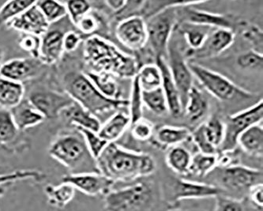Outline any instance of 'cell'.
Returning <instances> with one entry per match:
<instances>
[{
    "mask_svg": "<svg viewBox=\"0 0 263 211\" xmlns=\"http://www.w3.org/2000/svg\"><path fill=\"white\" fill-rule=\"evenodd\" d=\"M263 119L262 100L255 105L229 116L224 123V137L219 148L220 153L233 152L236 149L239 136L249 127L260 124Z\"/></svg>",
    "mask_w": 263,
    "mask_h": 211,
    "instance_id": "obj_8",
    "label": "cell"
},
{
    "mask_svg": "<svg viewBox=\"0 0 263 211\" xmlns=\"http://www.w3.org/2000/svg\"><path fill=\"white\" fill-rule=\"evenodd\" d=\"M217 155H205L198 152L192 156L190 172L198 177H205L217 166Z\"/></svg>",
    "mask_w": 263,
    "mask_h": 211,
    "instance_id": "obj_38",
    "label": "cell"
},
{
    "mask_svg": "<svg viewBox=\"0 0 263 211\" xmlns=\"http://www.w3.org/2000/svg\"><path fill=\"white\" fill-rule=\"evenodd\" d=\"M77 130L82 134L91 155L95 159H97L105 147L108 146V142L101 139L98 133L94 132L92 130L81 128V127H77Z\"/></svg>",
    "mask_w": 263,
    "mask_h": 211,
    "instance_id": "obj_41",
    "label": "cell"
},
{
    "mask_svg": "<svg viewBox=\"0 0 263 211\" xmlns=\"http://www.w3.org/2000/svg\"><path fill=\"white\" fill-rule=\"evenodd\" d=\"M48 155L68 168L70 174H100L96 159L79 130L77 134L64 135L55 139L48 149Z\"/></svg>",
    "mask_w": 263,
    "mask_h": 211,
    "instance_id": "obj_2",
    "label": "cell"
},
{
    "mask_svg": "<svg viewBox=\"0 0 263 211\" xmlns=\"http://www.w3.org/2000/svg\"><path fill=\"white\" fill-rule=\"evenodd\" d=\"M262 177L261 170L245 165H233L224 168L220 180L228 190L250 193L251 189L262 184Z\"/></svg>",
    "mask_w": 263,
    "mask_h": 211,
    "instance_id": "obj_10",
    "label": "cell"
},
{
    "mask_svg": "<svg viewBox=\"0 0 263 211\" xmlns=\"http://www.w3.org/2000/svg\"><path fill=\"white\" fill-rule=\"evenodd\" d=\"M211 28L205 26H195V25L182 23L180 31L183 33L186 42L190 46V50H197L201 48L210 34Z\"/></svg>",
    "mask_w": 263,
    "mask_h": 211,
    "instance_id": "obj_32",
    "label": "cell"
},
{
    "mask_svg": "<svg viewBox=\"0 0 263 211\" xmlns=\"http://www.w3.org/2000/svg\"><path fill=\"white\" fill-rule=\"evenodd\" d=\"M191 139L193 141L194 144L198 148V152L205 155H217V149L209 143L205 134H204L202 125H200L195 131L192 132Z\"/></svg>",
    "mask_w": 263,
    "mask_h": 211,
    "instance_id": "obj_46",
    "label": "cell"
},
{
    "mask_svg": "<svg viewBox=\"0 0 263 211\" xmlns=\"http://www.w3.org/2000/svg\"><path fill=\"white\" fill-rule=\"evenodd\" d=\"M189 129L175 126H163L156 131L154 143L160 147L168 148L179 146L191 139Z\"/></svg>",
    "mask_w": 263,
    "mask_h": 211,
    "instance_id": "obj_22",
    "label": "cell"
},
{
    "mask_svg": "<svg viewBox=\"0 0 263 211\" xmlns=\"http://www.w3.org/2000/svg\"><path fill=\"white\" fill-rule=\"evenodd\" d=\"M14 123L19 130H26L41 124L45 118L37 110L26 100L15 108L10 109Z\"/></svg>",
    "mask_w": 263,
    "mask_h": 211,
    "instance_id": "obj_23",
    "label": "cell"
},
{
    "mask_svg": "<svg viewBox=\"0 0 263 211\" xmlns=\"http://www.w3.org/2000/svg\"><path fill=\"white\" fill-rule=\"evenodd\" d=\"M242 35L243 38L251 44L252 46L251 50L262 54V31L258 26L255 25L247 26L243 29Z\"/></svg>",
    "mask_w": 263,
    "mask_h": 211,
    "instance_id": "obj_45",
    "label": "cell"
},
{
    "mask_svg": "<svg viewBox=\"0 0 263 211\" xmlns=\"http://www.w3.org/2000/svg\"><path fill=\"white\" fill-rule=\"evenodd\" d=\"M119 42L132 51H142L147 43L146 23L140 16H132L120 20L116 28Z\"/></svg>",
    "mask_w": 263,
    "mask_h": 211,
    "instance_id": "obj_12",
    "label": "cell"
},
{
    "mask_svg": "<svg viewBox=\"0 0 263 211\" xmlns=\"http://www.w3.org/2000/svg\"><path fill=\"white\" fill-rule=\"evenodd\" d=\"M205 1H191L189 4L176 8V17L182 23L233 30V20L224 14H214L195 8L194 6L204 4Z\"/></svg>",
    "mask_w": 263,
    "mask_h": 211,
    "instance_id": "obj_9",
    "label": "cell"
},
{
    "mask_svg": "<svg viewBox=\"0 0 263 211\" xmlns=\"http://www.w3.org/2000/svg\"><path fill=\"white\" fill-rule=\"evenodd\" d=\"M67 7V16L73 25L80 20L84 16L89 14L91 10L90 3L86 0H74L65 3Z\"/></svg>",
    "mask_w": 263,
    "mask_h": 211,
    "instance_id": "obj_42",
    "label": "cell"
},
{
    "mask_svg": "<svg viewBox=\"0 0 263 211\" xmlns=\"http://www.w3.org/2000/svg\"><path fill=\"white\" fill-rule=\"evenodd\" d=\"M132 136L135 140L145 142L152 139L154 133V124L148 120L142 118L132 124Z\"/></svg>",
    "mask_w": 263,
    "mask_h": 211,
    "instance_id": "obj_43",
    "label": "cell"
},
{
    "mask_svg": "<svg viewBox=\"0 0 263 211\" xmlns=\"http://www.w3.org/2000/svg\"><path fill=\"white\" fill-rule=\"evenodd\" d=\"M237 145L251 156L262 157L263 128L260 124L249 127L238 138Z\"/></svg>",
    "mask_w": 263,
    "mask_h": 211,
    "instance_id": "obj_26",
    "label": "cell"
},
{
    "mask_svg": "<svg viewBox=\"0 0 263 211\" xmlns=\"http://www.w3.org/2000/svg\"><path fill=\"white\" fill-rule=\"evenodd\" d=\"M136 76L142 91H149L161 86L162 78L161 70L155 63L142 65L138 70Z\"/></svg>",
    "mask_w": 263,
    "mask_h": 211,
    "instance_id": "obj_31",
    "label": "cell"
},
{
    "mask_svg": "<svg viewBox=\"0 0 263 211\" xmlns=\"http://www.w3.org/2000/svg\"><path fill=\"white\" fill-rule=\"evenodd\" d=\"M36 4L50 25L55 24L67 16V7L64 3L42 0L36 1Z\"/></svg>",
    "mask_w": 263,
    "mask_h": 211,
    "instance_id": "obj_35",
    "label": "cell"
},
{
    "mask_svg": "<svg viewBox=\"0 0 263 211\" xmlns=\"http://www.w3.org/2000/svg\"><path fill=\"white\" fill-rule=\"evenodd\" d=\"M154 63L161 70V78H162L161 88L167 101L168 112L173 117H180V114L183 113V107H182L180 94L173 81L167 63L166 62L165 59L163 57L157 59Z\"/></svg>",
    "mask_w": 263,
    "mask_h": 211,
    "instance_id": "obj_19",
    "label": "cell"
},
{
    "mask_svg": "<svg viewBox=\"0 0 263 211\" xmlns=\"http://www.w3.org/2000/svg\"><path fill=\"white\" fill-rule=\"evenodd\" d=\"M100 93L111 99H120V89L117 82L109 74L89 71L86 74Z\"/></svg>",
    "mask_w": 263,
    "mask_h": 211,
    "instance_id": "obj_30",
    "label": "cell"
},
{
    "mask_svg": "<svg viewBox=\"0 0 263 211\" xmlns=\"http://www.w3.org/2000/svg\"><path fill=\"white\" fill-rule=\"evenodd\" d=\"M191 1H183L179 5L172 6L164 9L161 12L157 13L147 19V43L154 62L157 59L164 57L167 55V48L172 37L175 25L177 22L176 8L179 6L185 5Z\"/></svg>",
    "mask_w": 263,
    "mask_h": 211,
    "instance_id": "obj_6",
    "label": "cell"
},
{
    "mask_svg": "<svg viewBox=\"0 0 263 211\" xmlns=\"http://www.w3.org/2000/svg\"><path fill=\"white\" fill-rule=\"evenodd\" d=\"M142 101L143 105L156 115L163 116L168 112L167 101L161 86L149 91H142Z\"/></svg>",
    "mask_w": 263,
    "mask_h": 211,
    "instance_id": "obj_34",
    "label": "cell"
},
{
    "mask_svg": "<svg viewBox=\"0 0 263 211\" xmlns=\"http://www.w3.org/2000/svg\"><path fill=\"white\" fill-rule=\"evenodd\" d=\"M62 183L70 184L76 190L92 197L106 196L115 184L101 174H69L62 178Z\"/></svg>",
    "mask_w": 263,
    "mask_h": 211,
    "instance_id": "obj_14",
    "label": "cell"
},
{
    "mask_svg": "<svg viewBox=\"0 0 263 211\" xmlns=\"http://www.w3.org/2000/svg\"><path fill=\"white\" fill-rule=\"evenodd\" d=\"M204 134L209 143L218 151L224 137V123L217 117H212L202 124Z\"/></svg>",
    "mask_w": 263,
    "mask_h": 211,
    "instance_id": "obj_37",
    "label": "cell"
},
{
    "mask_svg": "<svg viewBox=\"0 0 263 211\" xmlns=\"http://www.w3.org/2000/svg\"><path fill=\"white\" fill-rule=\"evenodd\" d=\"M25 89L22 83L0 77V106L12 109L23 102Z\"/></svg>",
    "mask_w": 263,
    "mask_h": 211,
    "instance_id": "obj_27",
    "label": "cell"
},
{
    "mask_svg": "<svg viewBox=\"0 0 263 211\" xmlns=\"http://www.w3.org/2000/svg\"><path fill=\"white\" fill-rule=\"evenodd\" d=\"M154 190L151 184L138 182L119 190H111L104 196L106 211H147L154 203Z\"/></svg>",
    "mask_w": 263,
    "mask_h": 211,
    "instance_id": "obj_5",
    "label": "cell"
},
{
    "mask_svg": "<svg viewBox=\"0 0 263 211\" xmlns=\"http://www.w3.org/2000/svg\"><path fill=\"white\" fill-rule=\"evenodd\" d=\"M19 46L25 52L30 54L31 56L35 60L39 59L41 36L23 33V36L19 41Z\"/></svg>",
    "mask_w": 263,
    "mask_h": 211,
    "instance_id": "obj_47",
    "label": "cell"
},
{
    "mask_svg": "<svg viewBox=\"0 0 263 211\" xmlns=\"http://www.w3.org/2000/svg\"><path fill=\"white\" fill-rule=\"evenodd\" d=\"M48 203L50 206L64 209L73 200L76 196V189L67 183H61L60 185H47L45 188Z\"/></svg>",
    "mask_w": 263,
    "mask_h": 211,
    "instance_id": "obj_29",
    "label": "cell"
},
{
    "mask_svg": "<svg viewBox=\"0 0 263 211\" xmlns=\"http://www.w3.org/2000/svg\"><path fill=\"white\" fill-rule=\"evenodd\" d=\"M10 185L0 186V199L5 195L6 191Z\"/></svg>",
    "mask_w": 263,
    "mask_h": 211,
    "instance_id": "obj_53",
    "label": "cell"
},
{
    "mask_svg": "<svg viewBox=\"0 0 263 211\" xmlns=\"http://www.w3.org/2000/svg\"><path fill=\"white\" fill-rule=\"evenodd\" d=\"M250 199L251 202L255 204V206H258V208L262 207L263 205V186H257L251 189V191L249 193Z\"/></svg>",
    "mask_w": 263,
    "mask_h": 211,
    "instance_id": "obj_51",
    "label": "cell"
},
{
    "mask_svg": "<svg viewBox=\"0 0 263 211\" xmlns=\"http://www.w3.org/2000/svg\"><path fill=\"white\" fill-rule=\"evenodd\" d=\"M45 177L46 176L43 172L36 170H17L9 174H0V186L11 185L17 181L26 180L41 182Z\"/></svg>",
    "mask_w": 263,
    "mask_h": 211,
    "instance_id": "obj_40",
    "label": "cell"
},
{
    "mask_svg": "<svg viewBox=\"0 0 263 211\" xmlns=\"http://www.w3.org/2000/svg\"><path fill=\"white\" fill-rule=\"evenodd\" d=\"M76 27L83 34L89 35L95 33L99 27V22L95 16L86 14L76 23Z\"/></svg>",
    "mask_w": 263,
    "mask_h": 211,
    "instance_id": "obj_49",
    "label": "cell"
},
{
    "mask_svg": "<svg viewBox=\"0 0 263 211\" xmlns=\"http://www.w3.org/2000/svg\"><path fill=\"white\" fill-rule=\"evenodd\" d=\"M96 162L100 174L115 183L129 182L148 177L156 168L155 161L151 155L130 150L116 143H108Z\"/></svg>",
    "mask_w": 263,
    "mask_h": 211,
    "instance_id": "obj_1",
    "label": "cell"
},
{
    "mask_svg": "<svg viewBox=\"0 0 263 211\" xmlns=\"http://www.w3.org/2000/svg\"><path fill=\"white\" fill-rule=\"evenodd\" d=\"M27 100L45 119L57 118L74 103V101L67 93H57L48 89L35 90L30 93Z\"/></svg>",
    "mask_w": 263,
    "mask_h": 211,
    "instance_id": "obj_11",
    "label": "cell"
},
{
    "mask_svg": "<svg viewBox=\"0 0 263 211\" xmlns=\"http://www.w3.org/2000/svg\"><path fill=\"white\" fill-rule=\"evenodd\" d=\"M64 83L66 93L95 117L128 107V100L106 98L98 91L87 76L82 73H69L64 78Z\"/></svg>",
    "mask_w": 263,
    "mask_h": 211,
    "instance_id": "obj_3",
    "label": "cell"
},
{
    "mask_svg": "<svg viewBox=\"0 0 263 211\" xmlns=\"http://www.w3.org/2000/svg\"><path fill=\"white\" fill-rule=\"evenodd\" d=\"M129 117L130 125L138 120L143 118V101H142V89L139 80L135 75L132 81L130 99L128 100Z\"/></svg>",
    "mask_w": 263,
    "mask_h": 211,
    "instance_id": "obj_36",
    "label": "cell"
},
{
    "mask_svg": "<svg viewBox=\"0 0 263 211\" xmlns=\"http://www.w3.org/2000/svg\"><path fill=\"white\" fill-rule=\"evenodd\" d=\"M192 160V155L190 151L180 145L170 148L166 155L167 166L179 175L189 174Z\"/></svg>",
    "mask_w": 263,
    "mask_h": 211,
    "instance_id": "obj_28",
    "label": "cell"
},
{
    "mask_svg": "<svg viewBox=\"0 0 263 211\" xmlns=\"http://www.w3.org/2000/svg\"><path fill=\"white\" fill-rule=\"evenodd\" d=\"M62 113L64 114L70 124H74L77 127L87 129L96 133H98L101 128V122L97 117L88 112L87 110L82 108L76 102Z\"/></svg>",
    "mask_w": 263,
    "mask_h": 211,
    "instance_id": "obj_25",
    "label": "cell"
},
{
    "mask_svg": "<svg viewBox=\"0 0 263 211\" xmlns=\"http://www.w3.org/2000/svg\"><path fill=\"white\" fill-rule=\"evenodd\" d=\"M209 110V102L205 95L196 86H193L188 93L186 105L183 108L186 119L191 123L202 120Z\"/></svg>",
    "mask_w": 263,
    "mask_h": 211,
    "instance_id": "obj_24",
    "label": "cell"
},
{
    "mask_svg": "<svg viewBox=\"0 0 263 211\" xmlns=\"http://www.w3.org/2000/svg\"><path fill=\"white\" fill-rule=\"evenodd\" d=\"M222 193L223 189L217 186L179 179L173 184V199L174 202H180L187 199H209L216 198Z\"/></svg>",
    "mask_w": 263,
    "mask_h": 211,
    "instance_id": "obj_16",
    "label": "cell"
},
{
    "mask_svg": "<svg viewBox=\"0 0 263 211\" xmlns=\"http://www.w3.org/2000/svg\"><path fill=\"white\" fill-rule=\"evenodd\" d=\"M7 25L23 33L38 36L45 34L50 26L36 3Z\"/></svg>",
    "mask_w": 263,
    "mask_h": 211,
    "instance_id": "obj_17",
    "label": "cell"
},
{
    "mask_svg": "<svg viewBox=\"0 0 263 211\" xmlns=\"http://www.w3.org/2000/svg\"><path fill=\"white\" fill-rule=\"evenodd\" d=\"M104 3L106 4L107 7H109L111 11L117 13L119 15L127 5V1H125V0H107Z\"/></svg>",
    "mask_w": 263,
    "mask_h": 211,
    "instance_id": "obj_52",
    "label": "cell"
},
{
    "mask_svg": "<svg viewBox=\"0 0 263 211\" xmlns=\"http://www.w3.org/2000/svg\"><path fill=\"white\" fill-rule=\"evenodd\" d=\"M168 55V64L170 72L173 81L177 88L180 94L182 107L184 108L186 105L188 93L193 87V74L188 67L186 61V57L181 53L177 48H167Z\"/></svg>",
    "mask_w": 263,
    "mask_h": 211,
    "instance_id": "obj_13",
    "label": "cell"
},
{
    "mask_svg": "<svg viewBox=\"0 0 263 211\" xmlns=\"http://www.w3.org/2000/svg\"><path fill=\"white\" fill-rule=\"evenodd\" d=\"M67 30L58 27L48 28L46 33L41 36L39 59L46 64L57 63L64 53V37Z\"/></svg>",
    "mask_w": 263,
    "mask_h": 211,
    "instance_id": "obj_18",
    "label": "cell"
},
{
    "mask_svg": "<svg viewBox=\"0 0 263 211\" xmlns=\"http://www.w3.org/2000/svg\"><path fill=\"white\" fill-rule=\"evenodd\" d=\"M238 66L242 69L246 70H261L262 69L263 55L262 54L250 50L245 53L241 54L238 56Z\"/></svg>",
    "mask_w": 263,
    "mask_h": 211,
    "instance_id": "obj_44",
    "label": "cell"
},
{
    "mask_svg": "<svg viewBox=\"0 0 263 211\" xmlns=\"http://www.w3.org/2000/svg\"><path fill=\"white\" fill-rule=\"evenodd\" d=\"M81 42H82V37L79 33L69 30L64 35V42H63L64 52H73L74 50L77 49Z\"/></svg>",
    "mask_w": 263,
    "mask_h": 211,
    "instance_id": "obj_50",
    "label": "cell"
},
{
    "mask_svg": "<svg viewBox=\"0 0 263 211\" xmlns=\"http://www.w3.org/2000/svg\"><path fill=\"white\" fill-rule=\"evenodd\" d=\"M130 126V119L123 112H117L101 125L98 136L108 143H116Z\"/></svg>",
    "mask_w": 263,
    "mask_h": 211,
    "instance_id": "obj_21",
    "label": "cell"
},
{
    "mask_svg": "<svg viewBox=\"0 0 263 211\" xmlns=\"http://www.w3.org/2000/svg\"><path fill=\"white\" fill-rule=\"evenodd\" d=\"M86 55L89 63L103 70V73L133 79L139 70L133 56L121 52L112 44L101 37L95 36L88 40Z\"/></svg>",
    "mask_w": 263,
    "mask_h": 211,
    "instance_id": "obj_4",
    "label": "cell"
},
{
    "mask_svg": "<svg viewBox=\"0 0 263 211\" xmlns=\"http://www.w3.org/2000/svg\"><path fill=\"white\" fill-rule=\"evenodd\" d=\"M37 70L35 59H14L0 66V77L22 83L36 75Z\"/></svg>",
    "mask_w": 263,
    "mask_h": 211,
    "instance_id": "obj_20",
    "label": "cell"
},
{
    "mask_svg": "<svg viewBox=\"0 0 263 211\" xmlns=\"http://www.w3.org/2000/svg\"><path fill=\"white\" fill-rule=\"evenodd\" d=\"M216 199L215 211H246L241 201L220 195Z\"/></svg>",
    "mask_w": 263,
    "mask_h": 211,
    "instance_id": "obj_48",
    "label": "cell"
},
{
    "mask_svg": "<svg viewBox=\"0 0 263 211\" xmlns=\"http://www.w3.org/2000/svg\"><path fill=\"white\" fill-rule=\"evenodd\" d=\"M0 60H1V55H0Z\"/></svg>",
    "mask_w": 263,
    "mask_h": 211,
    "instance_id": "obj_54",
    "label": "cell"
},
{
    "mask_svg": "<svg viewBox=\"0 0 263 211\" xmlns=\"http://www.w3.org/2000/svg\"><path fill=\"white\" fill-rule=\"evenodd\" d=\"M235 40L233 30L227 29H215L207 36L201 48L197 50H188L186 58H211L222 53L233 45Z\"/></svg>",
    "mask_w": 263,
    "mask_h": 211,
    "instance_id": "obj_15",
    "label": "cell"
},
{
    "mask_svg": "<svg viewBox=\"0 0 263 211\" xmlns=\"http://www.w3.org/2000/svg\"><path fill=\"white\" fill-rule=\"evenodd\" d=\"M18 130L10 110L0 108V144L12 142Z\"/></svg>",
    "mask_w": 263,
    "mask_h": 211,
    "instance_id": "obj_39",
    "label": "cell"
},
{
    "mask_svg": "<svg viewBox=\"0 0 263 211\" xmlns=\"http://www.w3.org/2000/svg\"><path fill=\"white\" fill-rule=\"evenodd\" d=\"M188 67L193 77L195 76L204 89L219 101L229 102L233 100L250 99L255 97L253 93L239 87L226 76L203 66L189 63Z\"/></svg>",
    "mask_w": 263,
    "mask_h": 211,
    "instance_id": "obj_7",
    "label": "cell"
},
{
    "mask_svg": "<svg viewBox=\"0 0 263 211\" xmlns=\"http://www.w3.org/2000/svg\"><path fill=\"white\" fill-rule=\"evenodd\" d=\"M35 3L32 0H12L5 3L0 8V26L10 23Z\"/></svg>",
    "mask_w": 263,
    "mask_h": 211,
    "instance_id": "obj_33",
    "label": "cell"
}]
</instances>
